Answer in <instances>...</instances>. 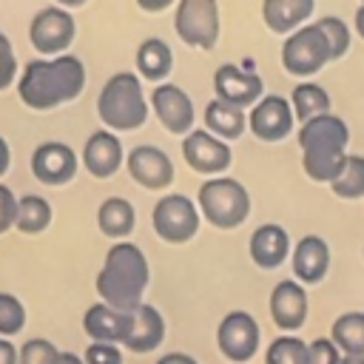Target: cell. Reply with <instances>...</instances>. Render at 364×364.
<instances>
[{
	"mask_svg": "<svg viewBox=\"0 0 364 364\" xmlns=\"http://www.w3.org/2000/svg\"><path fill=\"white\" fill-rule=\"evenodd\" d=\"M85 364H122V350L119 344H105V341H91L82 353Z\"/></svg>",
	"mask_w": 364,
	"mask_h": 364,
	"instance_id": "e575fe53",
	"label": "cell"
},
{
	"mask_svg": "<svg viewBox=\"0 0 364 364\" xmlns=\"http://www.w3.org/2000/svg\"><path fill=\"white\" fill-rule=\"evenodd\" d=\"M17 80V54L11 48V40L0 31V91H6Z\"/></svg>",
	"mask_w": 364,
	"mask_h": 364,
	"instance_id": "d590c367",
	"label": "cell"
},
{
	"mask_svg": "<svg viewBox=\"0 0 364 364\" xmlns=\"http://www.w3.org/2000/svg\"><path fill=\"white\" fill-rule=\"evenodd\" d=\"M205 128L222 139V142H230V139H239L247 128V117L242 108H233L222 100H210L205 105Z\"/></svg>",
	"mask_w": 364,
	"mask_h": 364,
	"instance_id": "d4e9b609",
	"label": "cell"
},
{
	"mask_svg": "<svg viewBox=\"0 0 364 364\" xmlns=\"http://www.w3.org/2000/svg\"><path fill=\"white\" fill-rule=\"evenodd\" d=\"M97 114L108 131H136L148 119V100L134 71H117L97 97Z\"/></svg>",
	"mask_w": 364,
	"mask_h": 364,
	"instance_id": "277c9868",
	"label": "cell"
},
{
	"mask_svg": "<svg viewBox=\"0 0 364 364\" xmlns=\"http://www.w3.org/2000/svg\"><path fill=\"white\" fill-rule=\"evenodd\" d=\"M264 364H307V344L299 336H279L270 341Z\"/></svg>",
	"mask_w": 364,
	"mask_h": 364,
	"instance_id": "4dcf8cb0",
	"label": "cell"
},
{
	"mask_svg": "<svg viewBox=\"0 0 364 364\" xmlns=\"http://www.w3.org/2000/svg\"><path fill=\"white\" fill-rule=\"evenodd\" d=\"M330 188L338 199H361L364 196V156L347 154V165L338 173V179L330 182Z\"/></svg>",
	"mask_w": 364,
	"mask_h": 364,
	"instance_id": "f546056e",
	"label": "cell"
},
{
	"mask_svg": "<svg viewBox=\"0 0 364 364\" xmlns=\"http://www.w3.org/2000/svg\"><path fill=\"white\" fill-rule=\"evenodd\" d=\"M60 350L48 338H28L17 347V364H57Z\"/></svg>",
	"mask_w": 364,
	"mask_h": 364,
	"instance_id": "836d02e7",
	"label": "cell"
},
{
	"mask_svg": "<svg viewBox=\"0 0 364 364\" xmlns=\"http://www.w3.org/2000/svg\"><path fill=\"white\" fill-rule=\"evenodd\" d=\"M353 23H355V31L364 37V3L355 9V17H353Z\"/></svg>",
	"mask_w": 364,
	"mask_h": 364,
	"instance_id": "ee69618b",
	"label": "cell"
},
{
	"mask_svg": "<svg viewBox=\"0 0 364 364\" xmlns=\"http://www.w3.org/2000/svg\"><path fill=\"white\" fill-rule=\"evenodd\" d=\"M156 364H199L193 355H188V353H168V355H162Z\"/></svg>",
	"mask_w": 364,
	"mask_h": 364,
	"instance_id": "60d3db41",
	"label": "cell"
},
{
	"mask_svg": "<svg viewBox=\"0 0 364 364\" xmlns=\"http://www.w3.org/2000/svg\"><path fill=\"white\" fill-rule=\"evenodd\" d=\"M213 91L216 100L233 105V108H253L264 97V82L253 68H239L233 63H225L213 74Z\"/></svg>",
	"mask_w": 364,
	"mask_h": 364,
	"instance_id": "8fae6325",
	"label": "cell"
},
{
	"mask_svg": "<svg viewBox=\"0 0 364 364\" xmlns=\"http://www.w3.org/2000/svg\"><path fill=\"white\" fill-rule=\"evenodd\" d=\"M171 68H173V51L168 48L165 40L148 37V40L139 43V48H136V71L145 80H151V82L159 85V82H165V77L171 74Z\"/></svg>",
	"mask_w": 364,
	"mask_h": 364,
	"instance_id": "484cf974",
	"label": "cell"
},
{
	"mask_svg": "<svg viewBox=\"0 0 364 364\" xmlns=\"http://www.w3.org/2000/svg\"><path fill=\"white\" fill-rule=\"evenodd\" d=\"M347 142L350 128L336 114H321L299 128V148H301V168L316 182H333L347 165Z\"/></svg>",
	"mask_w": 364,
	"mask_h": 364,
	"instance_id": "3957f363",
	"label": "cell"
},
{
	"mask_svg": "<svg viewBox=\"0 0 364 364\" xmlns=\"http://www.w3.org/2000/svg\"><path fill=\"white\" fill-rule=\"evenodd\" d=\"M82 330L91 341H105V344H122L131 330V313L114 310L108 304H91L82 316Z\"/></svg>",
	"mask_w": 364,
	"mask_h": 364,
	"instance_id": "d6986e66",
	"label": "cell"
},
{
	"mask_svg": "<svg viewBox=\"0 0 364 364\" xmlns=\"http://www.w3.org/2000/svg\"><path fill=\"white\" fill-rule=\"evenodd\" d=\"M259 338H262L259 324H256V318H253L250 313H245V310L228 313V316L219 321V330H216V344H219L222 355L230 358V361H236V364L247 361V358L259 350Z\"/></svg>",
	"mask_w": 364,
	"mask_h": 364,
	"instance_id": "30bf717a",
	"label": "cell"
},
{
	"mask_svg": "<svg viewBox=\"0 0 364 364\" xmlns=\"http://www.w3.org/2000/svg\"><path fill=\"white\" fill-rule=\"evenodd\" d=\"M293 122H296V117H293L290 100H284V97H279V94L262 97V100L250 108V117H247L250 134L259 136L262 142H282L284 136H290Z\"/></svg>",
	"mask_w": 364,
	"mask_h": 364,
	"instance_id": "9a60e30c",
	"label": "cell"
},
{
	"mask_svg": "<svg viewBox=\"0 0 364 364\" xmlns=\"http://www.w3.org/2000/svg\"><path fill=\"white\" fill-rule=\"evenodd\" d=\"M333 60L330 43L316 23H307L287 34L282 43V65L293 77H313Z\"/></svg>",
	"mask_w": 364,
	"mask_h": 364,
	"instance_id": "8992f818",
	"label": "cell"
},
{
	"mask_svg": "<svg viewBox=\"0 0 364 364\" xmlns=\"http://www.w3.org/2000/svg\"><path fill=\"white\" fill-rule=\"evenodd\" d=\"M88 0H57V6H63V9H80V6H85Z\"/></svg>",
	"mask_w": 364,
	"mask_h": 364,
	"instance_id": "f6af8a7d",
	"label": "cell"
},
{
	"mask_svg": "<svg viewBox=\"0 0 364 364\" xmlns=\"http://www.w3.org/2000/svg\"><path fill=\"white\" fill-rule=\"evenodd\" d=\"M338 364H364V355H341Z\"/></svg>",
	"mask_w": 364,
	"mask_h": 364,
	"instance_id": "bcb514c9",
	"label": "cell"
},
{
	"mask_svg": "<svg viewBox=\"0 0 364 364\" xmlns=\"http://www.w3.org/2000/svg\"><path fill=\"white\" fill-rule=\"evenodd\" d=\"M51 225V205L40 193H26L17 199V219L14 228L26 236H37Z\"/></svg>",
	"mask_w": 364,
	"mask_h": 364,
	"instance_id": "4316f807",
	"label": "cell"
},
{
	"mask_svg": "<svg viewBox=\"0 0 364 364\" xmlns=\"http://www.w3.org/2000/svg\"><path fill=\"white\" fill-rule=\"evenodd\" d=\"M125 162V151H122V142L114 131L108 128H100L94 131L85 145H82V165L91 176L97 179H108L119 171V165Z\"/></svg>",
	"mask_w": 364,
	"mask_h": 364,
	"instance_id": "e0dca14e",
	"label": "cell"
},
{
	"mask_svg": "<svg viewBox=\"0 0 364 364\" xmlns=\"http://www.w3.org/2000/svg\"><path fill=\"white\" fill-rule=\"evenodd\" d=\"M330 341L344 355H364V313H344L333 321Z\"/></svg>",
	"mask_w": 364,
	"mask_h": 364,
	"instance_id": "f1b7e54d",
	"label": "cell"
},
{
	"mask_svg": "<svg viewBox=\"0 0 364 364\" xmlns=\"http://www.w3.org/2000/svg\"><path fill=\"white\" fill-rule=\"evenodd\" d=\"M290 108H293V117L299 122H307L313 117L330 114V94L316 82H301L290 94Z\"/></svg>",
	"mask_w": 364,
	"mask_h": 364,
	"instance_id": "83f0119b",
	"label": "cell"
},
{
	"mask_svg": "<svg viewBox=\"0 0 364 364\" xmlns=\"http://www.w3.org/2000/svg\"><path fill=\"white\" fill-rule=\"evenodd\" d=\"M270 318L284 333H293L304 324V318H307V293L299 282L284 279L273 287V293H270Z\"/></svg>",
	"mask_w": 364,
	"mask_h": 364,
	"instance_id": "ac0fdd59",
	"label": "cell"
},
{
	"mask_svg": "<svg viewBox=\"0 0 364 364\" xmlns=\"http://www.w3.org/2000/svg\"><path fill=\"white\" fill-rule=\"evenodd\" d=\"M9 165H11V148H9V142L0 136V176L9 171Z\"/></svg>",
	"mask_w": 364,
	"mask_h": 364,
	"instance_id": "b9f144b4",
	"label": "cell"
},
{
	"mask_svg": "<svg viewBox=\"0 0 364 364\" xmlns=\"http://www.w3.org/2000/svg\"><path fill=\"white\" fill-rule=\"evenodd\" d=\"M0 364H17V347L11 338H0Z\"/></svg>",
	"mask_w": 364,
	"mask_h": 364,
	"instance_id": "f35d334b",
	"label": "cell"
},
{
	"mask_svg": "<svg viewBox=\"0 0 364 364\" xmlns=\"http://www.w3.org/2000/svg\"><path fill=\"white\" fill-rule=\"evenodd\" d=\"M341 350L330 338H316L307 344V364H338Z\"/></svg>",
	"mask_w": 364,
	"mask_h": 364,
	"instance_id": "8d00e7d4",
	"label": "cell"
},
{
	"mask_svg": "<svg viewBox=\"0 0 364 364\" xmlns=\"http://www.w3.org/2000/svg\"><path fill=\"white\" fill-rule=\"evenodd\" d=\"M196 208L199 213L222 230L239 228L247 216H250V193L239 179L230 176H216V179H205L199 185L196 193Z\"/></svg>",
	"mask_w": 364,
	"mask_h": 364,
	"instance_id": "5b68a950",
	"label": "cell"
},
{
	"mask_svg": "<svg viewBox=\"0 0 364 364\" xmlns=\"http://www.w3.org/2000/svg\"><path fill=\"white\" fill-rule=\"evenodd\" d=\"M57 364H85L77 353H65V350H60V358H57Z\"/></svg>",
	"mask_w": 364,
	"mask_h": 364,
	"instance_id": "7bdbcfd3",
	"label": "cell"
},
{
	"mask_svg": "<svg viewBox=\"0 0 364 364\" xmlns=\"http://www.w3.org/2000/svg\"><path fill=\"white\" fill-rule=\"evenodd\" d=\"M17 199H20V196H14V191L0 182V233H6V230L14 228V219H17Z\"/></svg>",
	"mask_w": 364,
	"mask_h": 364,
	"instance_id": "74e56055",
	"label": "cell"
},
{
	"mask_svg": "<svg viewBox=\"0 0 364 364\" xmlns=\"http://www.w3.org/2000/svg\"><path fill=\"white\" fill-rule=\"evenodd\" d=\"M182 156L185 162L196 171V173H205V176H219L222 171L230 168L233 162V154H230V145L216 139L210 131L199 128V131H191L185 139H182Z\"/></svg>",
	"mask_w": 364,
	"mask_h": 364,
	"instance_id": "5bb4252c",
	"label": "cell"
},
{
	"mask_svg": "<svg viewBox=\"0 0 364 364\" xmlns=\"http://www.w3.org/2000/svg\"><path fill=\"white\" fill-rule=\"evenodd\" d=\"M290 256V236L282 225H259L250 236V259L264 267V270H273L279 267L284 259Z\"/></svg>",
	"mask_w": 364,
	"mask_h": 364,
	"instance_id": "7402d4cb",
	"label": "cell"
},
{
	"mask_svg": "<svg viewBox=\"0 0 364 364\" xmlns=\"http://www.w3.org/2000/svg\"><path fill=\"white\" fill-rule=\"evenodd\" d=\"M173 31L191 48H213L219 40V6L216 0H176Z\"/></svg>",
	"mask_w": 364,
	"mask_h": 364,
	"instance_id": "52a82bcc",
	"label": "cell"
},
{
	"mask_svg": "<svg viewBox=\"0 0 364 364\" xmlns=\"http://www.w3.org/2000/svg\"><path fill=\"white\" fill-rule=\"evenodd\" d=\"M97 225L105 236L125 242V236H131V230L136 225V210L125 196H108L97 208Z\"/></svg>",
	"mask_w": 364,
	"mask_h": 364,
	"instance_id": "cb8c5ba5",
	"label": "cell"
},
{
	"mask_svg": "<svg viewBox=\"0 0 364 364\" xmlns=\"http://www.w3.org/2000/svg\"><path fill=\"white\" fill-rule=\"evenodd\" d=\"M171 3H176V0H136V6L142 9V11H148V14H156V11H165Z\"/></svg>",
	"mask_w": 364,
	"mask_h": 364,
	"instance_id": "ab89813d",
	"label": "cell"
},
{
	"mask_svg": "<svg viewBox=\"0 0 364 364\" xmlns=\"http://www.w3.org/2000/svg\"><path fill=\"white\" fill-rule=\"evenodd\" d=\"M26 327V307L14 293L0 290V338H11Z\"/></svg>",
	"mask_w": 364,
	"mask_h": 364,
	"instance_id": "1f68e13d",
	"label": "cell"
},
{
	"mask_svg": "<svg viewBox=\"0 0 364 364\" xmlns=\"http://www.w3.org/2000/svg\"><path fill=\"white\" fill-rule=\"evenodd\" d=\"M293 273L299 282L304 284H316L327 276V267H330V247L321 236L316 233H307L296 242L293 247Z\"/></svg>",
	"mask_w": 364,
	"mask_h": 364,
	"instance_id": "ffe728a7",
	"label": "cell"
},
{
	"mask_svg": "<svg viewBox=\"0 0 364 364\" xmlns=\"http://www.w3.org/2000/svg\"><path fill=\"white\" fill-rule=\"evenodd\" d=\"M148 279L151 270L145 253L134 242H114L97 273V293L102 304L122 313H134L142 304Z\"/></svg>",
	"mask_w": 364,
	"mask_h": 364,
	"instance_id": "7a4b0ae2",
	"label": "cell"
},
{
	"mask_svg": "<svg viewBox=\"0 0 364 364\" xmlns=\"http://www.w3.org/2000/svg\"><path fill=\"white\" fill-rule=\"evenodd\" d=\"M77 34V23L71 17L68 9L63 6H46L40 9L31 23H28V43L43 54V57H60L65 54V48L74 43Z\"/></svg>",
	"mask_w": 364,
	"mask_h": 364,
	"instance_id": "ba28073f",
	"label": "cell"
},
{
	"mask_svg": "<svg viewBox=\"0 0 364 364\" xmlns=\"http://www.w3.org/2000/svg\"><path fill=\"white\" fill-rule=\"evenodd\" d=\"M77 154L71 145L60 142V139H48V142H40L34 151H31V173L37 182L43 185H65L77 176Z\"/></svg>",
	"mask_w": 364,
	"mask_h": 364,
	"instance_id": "7c38bea8",
	"label": "cell"
},
{
	"mask_svg": "<svg viewBox=\"0 0 364 364\" xmlns=\"http://www.w3.org/2000/svg\"><path fill=\"white\" fill-rule=\"evenodd\" d=\"M316 0H264L262 20L273 34H293L313 14Z\"/></svg>",
	"mask_w": 364,
	"mask_h": 364,
	"instance_id": "603a6c76",
	"label": "cell"
},
{
	"mask_svg": "<svg viewBox=\"0 0 364 364\" xmlns=\"http://www.w3.org/2000/svg\"><path fill=\"white\" fill-rule=\"evenodd\" d=\"M151 108L159 119V125L168 131V134H191L193 131V100L173 82H159L154 91H151Z\"/></svg>",
	"mask_w": 364,
	"mask_h": 364,
	"instance_id": "4fadbf2b",
	"label": "cell"
},
{
	"mask_svg": "<svg viewBox=\"0 0 364 364\" xmlns=\"http://www.w3.org/2000/svg\"><path fill=\"white\" fill-rule=\"evenodd\" d=\"M125 168L131 179L148 191H162L173 182V162L156 145H136L125 156Z\"/></svg>",
	"mask_w": 364,
	"mask_h": 364,
	"instance_id": "2e32d148",
	"label": "cell"
},
{
	"mask_svg": "<svg viewBox=\"0 0 364 364\" xmlns=\"http://www.w3.org/2000/svg\"><path fill=\"white\" fill-rule=\"evenodd\" d=\"M85 88V65L74 54L28 60L17 77V97L31 111H51L77 100Z\"/></svg>",
	"mask_w": 364,
	"mask_h": 364,
	"instance_id": "6da1fadb",
	"label": "cell"
},
{
	"mask_svg": "<svg viewBox=\"0 0 364 364\" xmlns=\"http://www.w3.org/2000/svg\"><path fill=\"white\" fill-rule=\"evenodd\" d=\"M199 208L185 196V193H165L151 213L154 230L159 239L171 242V245H182L188 239L196 236L199 230Z\"/></svg>",
	"mask_w": 364,
	"mask_h": 364,
	"instance_id": "9c48e42d",
	"label": "cell"
},
{
	"mask_svg": "<svg viewBox=\"0 0 364 364\" xmlns=\"http://www.w3.org/2000/svg\"><path fill=\"white\" fill-rule=\"evenodd\" d=\"M162 338H165L162 313L154 304H139L131 313V330H128V338L122 341V347L134 350V353H151L162 344Z\"/></svg>",
	"mask_w": 364,
	"mask_h": 364,
	"instance_id": "44dd1931",
	"label": "cell"
},
{
	"mask_svg": "<svg viewBox=\"0 0 364 364\" xmlns=\"http://www.w3.org/2000/svg\"><path fill=\"white\" fill-rule=\"evenodd\" d=\"M361 3H364V0H361Z\"/></svg>",
	"mask_w": 364,
	"mask_h": 364,
	"instance_id": "7dc6e473",
	"label": "cell"
},
{
	"mask_svg": "<svg viewBox=\"0 0 364 364\" xmlns=\"http://www.w3.org/2000/svg\"><path fill=\"white\" fill-rule=\"evenodd\" d=\"M316 26L324 31V37L330 43V51H333V60H341L350 51V28H347V23L333 17V14H327V17L316 20Z\"/></svg>",
	"mask_w": 364,
	"mask_h": 364,
	"instance_id": "d6a6232c",
	"label": "cell"
}]
</instances>
